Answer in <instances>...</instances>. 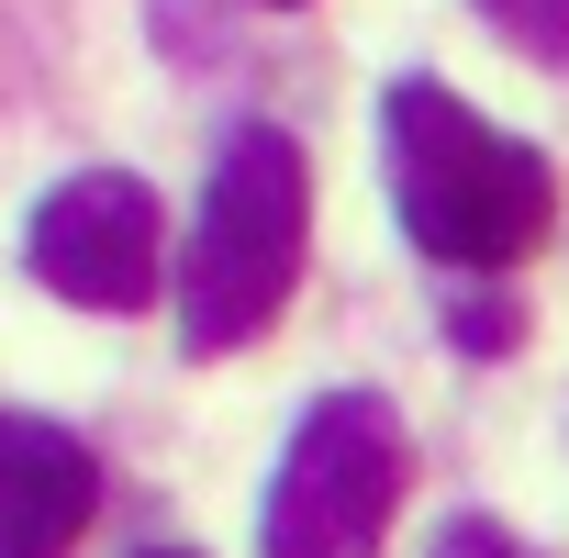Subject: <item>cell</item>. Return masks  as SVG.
<instances>
[{
    "label": "cell",
    "instance_id": "cell-1",
    "mask_svg": "<svg viewBox=\"0 0 569 558\" xmlns=\"http://www.w3.org/2000/svg\"><path fill=\"white\" fill-rule=\"evenodd\" d=\"M380 168H391L402 235L447 268H513L558 223L547 157L513 146L502 123H480L447 79H391L380 90Z\"/></svg>",
    "mask_w": 569,
    "mask_h": 558
},
{
    "label": "cell",
    "instance_id": "cell-5",
    "mask_svg": "<svg viewBox=\"0 0 569 558\" xmlns=\"http://www.w3.org/2000/svg\"><path fill=\"white\" fill-rule=\"evenodd\" d=\"M101 502V469L68 425L0 413V558H68Z\"/></svg>",
    "mask_w": 569,
    "mask_h": 558
},
{
    "label": "cell",
    "instance_id": "cell-4",
    "mask_svg": "<svg viewBox=\"0 0 569 558\" xmlns=\"http://www.w3.org/2000/svg\"><path fill=\"white\" fill-rule=\"evenodd\" d=\"M23 257L79 313H146V291H157V190L134 168H79L34 201Z\"/></svg>",
    "mask_w": 569,
    "mask_h": 558
},
{
    "label": "cell",
    "instance_id": "cell-9",
    "mask_svg": "<svg viewBox=\"0 0 569 558\" xmlns=\"http://www.w3.org/2000/svg\"><path fill=\"white\" fill-rule=\"evenodd\" d=\"M268 12H302V0H268Z\"/></svg>",
    "mask_w": 569,
    "mask_h": 558
},
{
    "label": "cell",
    "instance_id": "cell-8",
    "mask_svg": "<svg viewBox=\"0 0 569 558\" xmlns=\"http://www.w3.org/2000/svg\"><path fill=\"white\" fill-rule=\"evenodd\" d=\"M146 558H190V547H146Z\"/></svg>",
    "mask_w": 569,
    "mask_h": 558
},
{
    "label": "cell",
    "instance_id": "cell-7",
    "mask_svg": "<svg viewBox=\"0 0 569 558\" xmlns=\"http://www.w3.org/2000/svg\"><path fill=\"white\" fill-rule=\"evenodd\" d=\"M436 558H525V536H513V525H491V514H447Z\"/></svg>",
    "mask_w": 569,
    "mask_h": 558
},
{
    "label": "cell",
    "instance_id": "cell-2",
    "mask_svg": "<svg viewBox=\"0 0 569 558\" xmlns=\"http://www.w3.org/2000/svg\"><path fill=\"white\" fill-rule=\"evenodd\" d=\"M313 246V168L279 123H234L212 179H201V223H190V268H179V347L190 358H234L279 325Z\"/></svg>",
    "mask_w": 569,
    "mask_h": 558
},
{
    "label": "cell",
    "instance_id": "cell-6",
    "mask_svg": "<svg viewBox=\"0 0 569 558\" xmlns=\"http://www.w3.org/2000/svg\"><path fill=\"white\" fill-rule=\"evenodd\" d=\"M480 12H491V34L525 46L536 68H569V0H480Z\"/></svg>",
    "mask_w": 569,
    "mask_h": 558
},
{
    "label": "cell",
    "instance_id": "cell-3",
    "mask_svg": "<svg viewBox=\"0 0 569 558\" xmlns=\"http://www.w3.org/2000/svg\"><path fill=\"white\" fill-rule=\"evenodd\" d=\"M402 480H413L402 413L380 391H325L291 425V447H279L257 547L268 558H380L391 547V514H402Z\"/></svg>",
    "mask_w": 569,
    "mask_h": 558
}]
</instances>
